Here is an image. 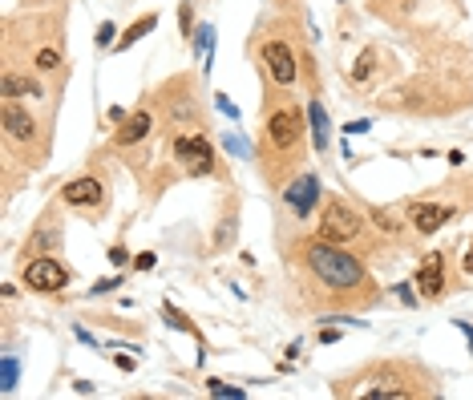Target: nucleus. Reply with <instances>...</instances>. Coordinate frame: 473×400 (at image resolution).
<instances>
[{
	"instance_id": "obj_11",
	"label": "nucleus",
	"mask_w": 473,
	"mask_h": 400,
	"mask_svg": "<svg viewBox=\"0 0 473 400\" xmlns=\"http://www.w3.org/2000/svg\"><path fill=\"white\" fill-rule=\"evenodd\" d=\"M4 130H9V138H21V142H28L33 134H37V122L28 117L21 105H16L13 98L4 101Z\"/></svg>"
},
{
	"instance_id": "obj_14",
	"label": "nucleus",
	"mask_w": 473,
	"mask_h": 400,
	"mask_svg": "<svg viewBox=\"0 0 473 400\" xmlns=\"http://www.w3.org/2000/svg\"><path fill=\"white\" fill-rule=\"evenodd\" d=\"M308 122H311V138H316V150H328V113L320 101L308 105Z\"/></svg>"
},
{
	"instance_id": "obj_1",
	"label": "nucleus",
	"mask_w": 473,
	"mask_h": 400,
	"mask_svg": "<svg viewBox=\"0 0 473 400\" xmlns=\"http://www.w3.org/2000/svg\"><path fill=\"white\" fill-rule=\"evenodd\" d=\"M299 255H303V263H308V271L324 288H332L336 295H344V291H356V288H368V275H364V267L356 255H348V251L340 247V243H328V238H308L303 247H299Z\"/></svg>"
},
{
	"instance_id": "obj_18",
	"label": "nucleus",
	"mask_w": 473,
	"mask_h": 400,
	"mask_svg": "<svg viewBox=\"0 0 473 400\" xmlns=\"http://www.w3.org/2000/svg\"><path fill=\"white\" fill-rule=\"evenodd\" d=\"M207 392H211V396H231V400L243 396V388H231V384H223V380H211V384H207Z\"/></svg>"
},
{
	"instance_id": "obj_27",
	"label": "nucleus",
	"mask_w": 473,
	"mask_h": 400,
	"mask_svg": "<svg viewBox=\"0 0 473 400\" xmlns=\"http://www.w3.org/2000/svg\"><path fill=\"white\" fill-rule=\"evenodd\" d=\"M219 110H223V113H231V117H239V110H235V105H231V101L223 98V93H219Z\"/></svg>"
},
{
	"instance_id": "obj_24",
	"label": "nucleus",
	"mask_w": 473,
	"mask_h": 400,
	"mask_svg": "<svg viewBox=\"0 0 473 400\" xmlns=\"http://www.w3.org/2000/svg\"><path fill=\"white\" fill-rule=\"evenodd\" d=\"M134 267H137V271H150V267H154V255H150V251H146V255H137Z\"/></svg>"
},
{
	"instance_id": "obj_25",
	"label": "nucleus",
	"mask_w": 473,
	"mask_h": 400,
	"mask_svg": "<svg viewBox=\"0 0 473 400\" xmlns=\"http://www.w3.org/2000/svg\"><path fill=\"white\" fill-rule=\"evenodd\" d=\"M118 288V279H101V283H93V291H98V295H105V291H113Z\"/></svg>"
},
{
	"instance_id": "obj_12",
	"label": "nucleus",
	"mask_w": 473,
	"mask_h": 400,
	"mask_svg": "<svg viewBox=\"0 0 473 400\" xmlns=\"http://www.w3.org/2000/svg\"><path fill=\"white\" fill-rule=\"evenodd\" d=\"M150 125H154V117H150L146 110H137L134 117H130L122 130H118V146H134V142H142V138L150 134Z\"/></svg>"
},
{
	"instance_id": "obj_5",
	"label": "nucleus",
	"mask_w": 473,
	"mask_h": 400,
	"mask_svg": "<svg viewBox=\"0 0 473 400\" xmlns=\"http://www.w3.org/2000/svg\"><path fill=\"white\" fill-rule=\"evenodd\" d=\"M175 158L187 166L190 174H211V166H214V150H211V142L202 138V134H194V138H178L175 142Z\"/></svg>"
},
{
	"instance_id": "obj_2",
	"label": "nucleus",
	"mask_w": 473,
	"mask_h": 400,
	"mask_svg": "<svg viewBox=\"0 0 473 400\" xmlns=\"http://www.w3.org/2000/svg\"><path fill=\"white\" fill-rule=\"evenodd\" d=\"M364 231L360 214L352 211L348 202H328L324 214H320V238H328V243H352V238Z\"/></svg>"
},
{
	"instance_id": "obj_10",
	"label": "nucleus",
	"mask_w": 473,
	"mask_h": 400,
	"mask_svg": "<svg viewBox=\"0 0 473 400\" xmlns=\"http://www.w3.org/2000/svg\"><path fill=\"white\" fill-rule=\"evenodd\" d=\"M284 199L291 202V211H296V214H311V206H316V199H320V178H316V174L296 178V182L287 186Z\"/></svg>"
},
{
	"instance_id": "obj_3",
	"label": "nucleus",
	"mask_w": 473,
	"mask_h": 400,
	"mask_svg": "<svg viewBox=\"0 0 473 400\" xmlns=\"http://www.w3.org/2000/svg\"><path fill=\"white\" fill-rule=\"evenodd\" d=\"M25 283H28L33 291H45V295H49V291H61L65 283H69V271H65L57 259L41 255V259H33V263L25 267Z\"/></svg>"
},
{
	"instance_id": "obj_20",
	"label": "nucleus",
	"mask_w": 473,
	"mask_h": 400,
	"mask_svg": "<svg viewBox=\"0 0 473 400\" xmlns=\"http://www.w3.org/2000/svg\"><path fill=\"white\" fill-rule=\"evenodd\" d=\"M57 65H61V57H57L53 49H41L37 53V69H57Z\"/></svg>"
},
{
	"instance_id": "obj_16",
	"label": "nucleus",
	"mask_w": 473,
	"mask_h": 400,
	"mask_svg": "<svg viewBox=\"0 0 473 400\" xmlns=\"http://www.w3.org/2000/svg\"><path fill=\"white\" fill-rule=\"evenodd\" d=\"M373 69H376V49H364L360 61L352 65V81H356V85H360V81H368V77H373Z\"/></svg>"
},
{
	"instance_id": "obj_21",
	"label": "nucleus",
	"mask_w": 473,
	"mask_h": 400,
	"mask_svg": "<svg viewBox=\"0 0 473 400\" xmlns=\"http://www.w3.org/2000/svg\"><path fill=\"white\" fill-rule=\"evenodd\" d=\"M373 219H376V226H380V231H388V235H397V231H400V226H397V223H393V219H388V214H385V211H376V214H373Z\"/></svg>"
},
{
	"instance_id": "obj_28",
	"label": "nucleus",
	"mask_w": 473,
	"mask_h": 400,
	"mask_svg": "<svg viewBox=\"0 0 473 400\" xmlns=\"http://www.w3.org/2000/svg\"><path fill=\"white\" fill-rule=\"evenodd\" d=\"M465 271H469V275H473V251H469V255H465Z\"/></svg>"
},
{
	"instance_id": "obj_8",
	"label": "nucleus",
	"mask_w": 473,
	"mask_h": 400,
	"mask_svg": "<svg viewBox=\"0 0 473 400\" xmlns=\"http://www.w3.org/2000/svg\"><path fill=\"white\" fill-rule=\"evenodd\" d=\"M453 219V206H441V202H412L409 206V223L421 231V235H433L441 231V223Z\"/></svg>"
},
{
	"instance_id": "obj_13",
	"label": "nucleus",
	"mask_w": 473,
	"mask_h": 400,
	"mask_svg": "<svg viewBox=\"0 0 473 400\" xmlns=\"http://www.w3.org/2000/svg\"><path fill=\"white\" fill-rule=\"evenodd\" d=\"M150 28H158V13H146V16H142V21H134V25L125 28L122 37L113 41V49H122V53H125V49H130V45H134V41H142V37H146Z\"/></svg>"
},
{
	"instance_id": "obj_15",
	"label": "nucleus",
	"mask_w": 473,
	"mask_h": 400,
	"mask_svg": "<svg viewBox=\"0 0 473 400\" xmlns=\"http://www.w3.org/2000/svg\"><path fill=\"white\" fill-rule=\"evenodd\" d=\"M21 93H41V85L21 73H4V98H21Z\"/></svg>"
},
{
	"instance_id": "obj_9",
	"label": "nucleus",
	"mask_w": 473,
	"mask_h": 400,
	"mask_svg": "<svg viewBox=\"0 0 473 400\" xmlns=\"http://www.w3.org/2000/svg\"><path fill=\"white\" fill-rule=\"evenodd\" d=\"M61 199L69 202V206H101V202H105V190H101L98 178H73V182L61 190Z\"/></svg>"
},
{
	"instance_id": "obj_6",
	"label": "nucleus",
	"mask_w": 473,
	"mask_h": 400,
	"mask_svg": "<svg viewBox=\"0 0 473 400\" xmlns=\"http://www.w3.org/2000/svg\"><path fill=\"white\" fill-rule=\"evenodd\" d=\"M267 134H271V142L279 150H291L299 142V134H303V113L299 110H275L271 122H267Z\"/></svg>"
},
{
	"instance_id": "obj_26",
	"label": "nucleus",
	"mask_w": 473,
	"mask_h": 400,
	"mask_svg": "<svg viewBox=\"0 0 473 400\" xmlns=\"http://www.w3.org/2000/svg\"><path fill=\"white\" fill-rule=\"evenodd\" d=\"M98 41H101V45H113V25H101Z\"/></svg>"
},
{
	"instance_id": "obj_22",
	"label": "nucleus",
	"mask_w": 473,
	"mask_h": 400,
	"mask_svg": "<svg viewBox=\"0 0 473 400\" xmlns=\"http://www.w3.org/2000/svg\"><path fill=\"white\" fill-rule=\"evenodd\" d=\"M53 243H57V235H53V231H41V235L33 238V243H28V247L37 251V247H53Z\"/></svg>"
},
{
	"instance_id": "obj_17",
	"label": "nucleus",
	"mask_w": 473,
	"mask_h": 400,
	"mask_svg": "<svg viewBox=\"0 0 473 400\" xmlns=\"http://www.w3.org/2000/svg\"><path fill=\"white\" fill-rule=\"evenodd\" d=\"M16 388V360L4 356V372H0V392H13Z\"/></svg>"
},
{
	"instance_id": "obj_4",
	"label": "nucleus",
	"mask_w": 473,
	"mask_h": 400,
	"mask_svg": "<svg viewBox=\"0 0 473 400\" xmlns=\"http://www.w3.org/2000/svg\"><path fill=\"white\" fill-rule=\"evenodd\" d=\"M263 65H267V73H271L275 85H291L296 81V49L287 45V41H267L263 45Z\"/></svg>"
},
{
	"instance_id": "obj_7",
	"label": "nucleus",
	"mask_w": 473,
	"mask_h": 400,
	"mask_svg": "<svg viewBox=\"0 0 473 400\" xmlns=\"http://www.w3.org/2000/svg\"><path fill=\"white\" fill-rule=\"evenodd\" d=\"M417 288H421V295H429V300H437V295L445 291V255H441V251L425 255V263L417 267Z\"/></svg>"
},
{
	"instance_id": "obj_23",
	"label": "nucleus",
	"mask_w": 473,
	"mask_h": 400,
	"mask_svg": "<svg viewBox=\"0 0 473 400\" xmlns=\"http://www.w3.org/2000/svg\"><path fill=\"white\" fill-rule=\"evenodd\" d=\"M110 263H113V267H125V263H130V251H125V247H113L110 251Z\"/></svg>"
},
{
	"instance_id": "obj_19",
	"label": "nucleus",
	"mask_w": 473,
	"mask_h": 400,
	"mask_svg": "<svg viewBox=\"0 0 473 400\" xmlns=\"http://www.w3.org/2000/svg\"><path fill=\"white\" fill-rule=\"evenodd\" d=\"M178 21H182V37L190 41V33H194V28H190V21H194V13H190V0H182V9H178Z\"/></svg>"
}]
</instances>
